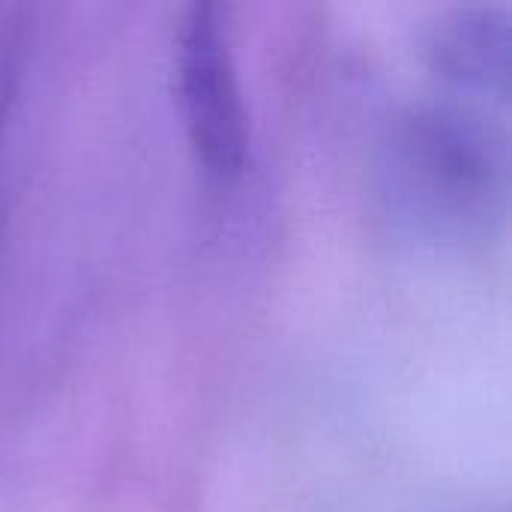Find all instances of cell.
I'll return each instance as SVG.
<instances>
[{
	"mask_svg": "<svg viewBox=\"0 0 512 512\" xmlns=\"http://www.w3.org/2000/svg\"><path fill=\"white\" fill-rule=\"evenodd\" d=\"M177 99L189 147L216 180H234L249 159V114L225 12L192 3L177 30Z\"/></svg>",
	"mask_w": 512,
	"mask_h": 512,
	"instance_id": "cell-1",
	"label": "cell"
},
{
	"mask_svg": "<svg viewBox=\"0 0 512 512\" xmlns=\"http://www.w3.org/2000/svg\"><path fill=\"white\" fill-rule=\"evenodd\" d=\"M432 51L438 69L459 84L507 93L510 12L504 6H465L441 24Z\"/></svg>",
	"mask_w": 512,
	"mask_h": 512,
	"instance_id": "cell-2",
	"label": "cell"
}]
</instances>
